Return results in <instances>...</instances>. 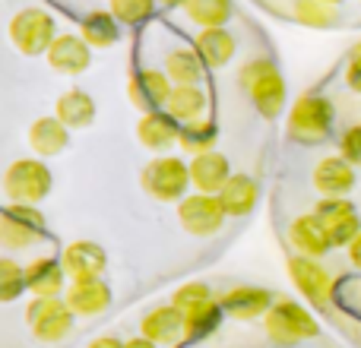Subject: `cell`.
<instances>
[{"instance_id":"1","label":"cell","mask_w":361,"mask_h":348,"mask_svg":"<svg viewBox=\"0 0 361 348\" xmlns=\"http://www.w3.org/2000/svg\"><path fill=\"white\" fill-rule=\"evenodd\" d=\"M241 86L247 92V99L254 101V108L263 114L267 120H276L286 111V80H282L279 67H276L269 57H257L247 61L241 67Z\"/></svg>"},{"instance_id":"2","label":"cell","mask_w":361,"mask_h":348,"mask_svg":"<svg viewBox=\"0 0 361 348\" xmlns=\"http://www.w3.org/2000/svg\"><path fill=\"white\" fill-rule=\"evenodd\" d=\"M263 330L276 345H298L305 339L317 336L320 326L311 317V311H305V304L292 298H276V304L263 317Z\"/></svg>"},{"instance_id":"3","label":"cell","mask_w":361,"mask_h":348,"mask_svg":"<svg viewBox=\"0 0 361 348\" xmlns=\"http://www.w3.org/2000/svg\"><path fill=\"white\" fill-rule=\"evenodd\" d=\"M51 187H54V178L44 159H16L4 174V193L10 203L38 206L42 199H48Z\"/></svg>"},{"instance_id":"4","label":"cell","mask_w":361,"mask_h":348,"mask_svg":"<svg viewBox=\"0 0 361 348\" xmlns=\"http://www.w3.org/2000/svg\"><path fill=\"white\" fill-rule=\"evenodd\" d=\"M330 130H333L330 99H324L317 92H307L292 105V111H288V137L295 143H305V146L324 143L330 137Z\"/></svg>"},{"instance_id":"5","label":"cell","mask_w":361,"mask_h":348,"mask_svg":"<svg viewBox=\"0 0 361 348\" xmlns=\"http://www.w3.org/2000/svg\"><path fill=\"white\" fill-rule=\"evenodd\" d=\"M140 184L159 203H180L190 184V162H180L178 156H156L140 174Z\"/></svg>"},{"instance_id":"6","label":"cell","mask_w":361,"mask_h":348,"mask_svg":"<svg viewBox=\"0 0 361 348\" xmlns=\"http://www.w3.org/2000/svg\"><path fill=\"white\" fill-rule=\"evenodd\" d=\"M54 38H57V19L42 6H25L10 19V42L25 57L48 54Z\"/></svg>"},{"instance_id":"7","label":"cell","mask_w":361,"mask_h":348,"mask_svg":"<svg viewBox=\"0 0 361 348\" xmlns=\"http://www.w3.org/2000/svg\"><path fill=\"white\" fill-rule=\"evenodd\" d=\"M25 323L29 333L44 345H57L73 333L76 313L63 298H32L25 307Z\"/></svg>"},{"instance_id":"8","label":"cell","mask_w":361,"mask_h":348,"mask_svg":"<svg viewBox=\"0 0 361 348\" xmlns=\"http://www.w3.org/2000/svg\"><path fill=\"white\" fill-rule=\"evenodd\" d=\"M228 212H225L219 193H187L178 203V222L187 235L209 237L225 225Z\"/></svg>"},{"instance_id":"9","label":"cell","mask_w":361,"mask_h":348,"mask_svg":"<svg viewBox=\"0 0 361 348\" xmlns=\"http://www.w3.org/2000/svg\"><path fill=\"white\" fill-rule=\"evenodd\" d=\"M314 216L324 225L330 247H349L352 241L361 235V218L352 199L345 197H324L314 206Z\"/></svg>"},{"instance_id":"10","label":"cell","mask_w":361,"mask_h":348,"mask_svg":"<svg viewBox=\"0 0 361 348\" xmlns=\"http://www.w3.org/2000/svg\"><path fill=\"white\" fill-rule=\"evenodd\" d=\"M288 275H292L295 288L305 294V301H311L314 307H330L333 301V275L320 266V260L305 254L288 256Z\"/></svg>"},{"instance_id":"11","label":"cell","mask_w":361,"mask_h":348,"mask_svg":"<svg viewBox=\"0 0 361 348\" xmlns=\"http://www.w3.org/2000/svg\"><path fill=\"white\" fill-rule=\"evenodd\" d=\"M171 89H175V82L169 80V73H165V70H156V67H137L130 73V82H127L130 105L140 108L143 114L162 111L165 101L171 99Z\"/></svg>"},{"instance_id":"12","label":"cell","mask_w":361,"mask_h":348,"mask_svg":"<svg viewBox=\"0 0 361 348\" xmlns=\"http://www.w3.org/2000/svg\"><path fill=\"white\" fill-rule=\"evenodd\" d=\"M61 263H63V269H67L70 282H92V279L105 275L108 254H105V247L95 241H73L63 247Z\"/></svg>"},{"instance_id":"13","label":"cell","mask_w":361,"mask_h":348,"mask_svg":"<svg viewBox=\"0 0 361 348\" xmlns=\"http://www.w3.org/2000/svg\"><path fill=\"white\" fill-rule=\"evenodd\" d=\"M44 61L61 76H80V73H86L89 63H92V48H89V42L82 35L63 32V35L54 38V44H51L48 54H44Z\"/></svg>"},{"instance_id":"14","label":"cell","mask_w":361,"mask_h":348,"mask_svg":"<svg viewBox=\"0 0 361 348\" xmlns=\"http://www.w3.org/2000/svg\"><path fill=\"white\" fill-rule=\"evenodd\" d=\"M219 304L231 320H260L276 304V294L260 285H235L219 298Z\"/></svg>"},{"instance_id":"15","label":"cell","mask_w":361,"mask_h":348,"mask_svg":"<svg viewBox=\"0 0 361 348\" xmlns=\"http://www.w3.org/2000/svg\"><path fill=\"white\" fill-rule=\"evenodd\" d=\"M140 336L152 339L156 345H180V339H187V320L175 304L152 307L140 320Z\"/></svg>"},{"instance_id":"16","label":"cell","mask_w":361,"mask_h":348,"mask_svg":"<svg viewBox=\"0 0 361 348\" xmlns=\"http://www.w3.org/2000/svg\"><path fill=\"white\" fill-rule=\"evenodd\" d=\"M25 288L32 298H63L67 292V269L54 256H38L25 266Z\"/></svg>"},{"instance_id":"17","label":"cell","mask_w":361,"mask_h":348,"mask_svg":"<svg viewBox=\"0 0 361 348\" xmlns=\"http://www.w3.org/2000/svg\"><path fill=\"white\" fill-rule=\"evenodd\" d=\"M70 143V127L63 124L57 114H44V118L29 124V149L38 159H54L67 149Z\"/></svg>"},{"instance_id":"18","label":"cell","mask_w":361,"mask_h":348,"mask_svg":"<svg viewBox=\"0 0 361 348\" xmlns=\"http://www.w3.org/2000/svg\"><path fill=\"white\" fill-rule=\"evenodd\" d=\"M355 180V165L345 162L343 156H326L314 168V187H317L320 197H345V193H352Z\"/></svg>"},{"instance_id":"19","label":"cell","mask_w":361,"mask_h":348,"mask_svg":"<svg viewBox=\"0 0 361 348\" xmlns=\"http://www.w3.org/2000/svg\"><path fill=\"white\" fill-rule=\"evenodd\" d=\"M231 174L235 171H231L228 159L216 149L200 152V156L190 159V184L197 187V193H222Z\"/></svg>"},{"instance_id":"20","label":"cell","mask_w":361,"mask_h":348,"mask_svg":"<svg viewBox=\"0 0 361 348\" xmlns=\"http://www.w3.org/2000/svg\"><path fill=\"white\" fill-rule=\"evenodd\" d=\"M178 137H180V124L171 118L169 111H165V108H162V111L143 114V118H140V124H137V139L149 152L171 149V146L178 143Z\"/></svg>"},{"instance_id":"21","label":"cell","mask_w":361,"mask_h":348,"mask_svg":"<svg viewBox=\"0 0 361 348\" xmlns=\"http://www.w3.org/2000/svg\"><path fill=\"white\" fill-rule=\"evenodd\" d=\"M63 301L70 304V311H73L76 317H95V313L108 311V304H111V288L102 279L70 282L67 292H63Z\"/></svg>"},{"instance_id":"22","label":"cell","mask_w":361,"mask_h":348,"mask_svg":"<svg viewBox=\"0 0 361 348\" xmlns=\"http://www.w3.org/2000/svg\"><path fill=\"white\" fill-rule=\"evenodd\" d=\"M288 244H292L298 254L314 256V260H320L324 254H330V250H333L330 241H326L324 225L317 222V216H314V212L292 218V225H288Z\"/></svg>"},{"instance_id":"23","label":"cell","mask_w":361,"mask_h":348,"mask_svg":"<svg viewBox=\"0 0 361 348\" xmlns=\"http://www.w3.org/2000/svg\"><path fill=\"white\" fill-rule=\"evenodd\" d=\"M219 199H222L228 216H235V218L250 216L257 209V203H260V184L250 174H231L228 184L219 193Z\"/></svg>"},{"instance_id":"24","label":"cell","mask_w":361,"mask_h":348,"mask_svg":"<svg viewBox=\"0 0 361 348\" xmlns=\"http://www.w3.org/2000/svg\"><path fill=\"white\" fill-rule=\"evenodd\" d=\"M165 111L180 127L193 124V120H203L206 111H209V95H206L203 86H175L171 89V99L165 101Z\"/></svg>"},{"instance_id":"25","label":"cell","mask_w":361,"mask_h":348,"mask_svg":"<svg viewBox=\"0 0 361 348\" xmlns=\"http://www.w3.org/2000/svg\"><path fill=\"white\" fill-rule=\"evenodd\" d=\"M54 114L70 130H86V127L95 124V101L86 89H67V92H61V99H57Z\"/></svg>"},{"instance_id":"26","label":"cell","mask_w":361,"mask_h":348,"mask_svg":"<svg viewBox=\"0 0 361 348\" xmlns=\"http://www.w3.org/2000/svg\"><path fill=\"white\" fill-rule=\"evenodd\" d=\"M193 48L203 57L206 67H225V63L235 57L238 44H235V35H231L225 25H219V29H200Z\"/></svg>"},{"instance_id":"27","label":"cell","mask_w":361,"mask_h":348,"mask_svg":"<svg viewBox=\"0 0 361 348\" xmlns=\"http://www.w3.org/2000/svg\"><path fill=\"white\" fill-rule=\"evenodd\" d=\"M80 35L89 42V48H114L121 38V23L114 19L111 10H92L86 19L80 23Z\"/></svg>"},{"instance_id":"28","label":"cell","mask_w":361,"mask_h":348,"mask_svg":"<svg viewBox=\"0 0 361 348\" xmlns=\"http://www.w3.org/2000/svg\"><path fill=\"white\" fill-rule=\"evenodd\" d=\"M203 57L197 54V48H175L165 54V73L175 86H200L203 80Z\"/></svg>"},{"instance_id":"29","label":"cell","mask_w":361,"mask_h":348,"mask_svg":"<svg viewBox=\"0 0 361 348\" xmlns=\"http://www.w3.org/2000/svg\"><path fill=\"white\" fill-rule=\"evenodd\" d=\"M42 237H44V228L19 218L16 212L6 206L4 216H0V244H4V250H23V247H29V244L42 241Z\"/></svg>"},{"instance_id":"30","label":"cell","mask_w":361,"mask_h":348,"mask_svg":"<svg viewBox=\"0 0 361 348\" xmlns=\"http://www.w3.org/2000/svg\"><path fill=\"white\" fill-rule=\"evenodd\" d=\"M184 13L200 29H219L231 19V0H187Z\"/></svg>"},{"instance_id":"31","label":"cell","mask_w":361,"mask_h":348,"mask_svg":"<svg viewBox=\"0 0 361 348\" xmlns=\"http://www.w3.org/2000/svg\"><path fill=\"white\" fill-rule=\"evenodd\" d=\"M216 124L212 120H193V124H184L180 127V137H178V146L184 152H190V156H200V152H209L212 146H216Z\"/></svg>"},{"instance_id":"32","label":"cell","mask_w":361,"mask_h":348,"mask_svg":"<svg viewBox=\"0 0 361 348\" xmlns=\"http://www.w3.org/2000/svg\"><path fill=\"white\" fill-rule=\"evenodd\" d=\"M222 317H225V311H222V304H219V301H209L206 307L187 313V317H184L187 320V342H197V339L212 336V333H216V326L222 323Z\"/></svg>"},{"instance_id":"33","label":"cell","mask_w":361,"mask_h":348,"mask_svg":"<svg viewBox=\"0 0 361 348\" xmlns=\"http://www.w3.org/2000/svg\"><path fill=\"white\" fill-rule=\"evenodd\" d=\"M292 13L298 23L314 25V29H326V25L339 23V6L324 4V0H295Z\"/></svg>"},{"instance_id":"34","label":"cell","mask_w":361,"mask_h":348,"mask_svg":"<svg viewBox=\"0 0 361 348\" xmlns=\"http://www.w3.org/2000/svg\"><path fill=\"white\" fill-rule=\"evenodd\" d=\"M159 0H108V10L114 13L121 25H140L156 13Z\"/></svg>"},{"instance_id":"35","label":"cell","mask_w":361,"mask_h":348,"mask_svg":"<svg viewBox=\"0 0 361 348\" xmlns=\"http://www.w3.org/2000/svg\"><path fill=\"white\" fill-rule=\"evenodd\" d=\"M209 301H216V298H212V292H209L206 282H187V285H180L178 292L171 294V304H175L184 317L193 313V311H200V307H206Z\"/></svg>"},{"instance_id":"36","label":"cell","mask_w":361,"mask_h":348,"mask_svg":"<svg viewBox=\"0 0 361 348\" xmlns=\"http://www.w3.org/2000/svg\"><path fill=\"white\" fill-rule=\"evenodd\" d=\"M23 292H25V266H19L16 260L4 256V260H0V301L10 304V301H16Z\"/></svg>"},{"instance_id":"37","label":"cell","mask_w":361,"mask_h":348,"mask_svg":"<svg viewBox=\"0 0 361 348\" xmlns=\"http://www.w3.org/2000/svg\"><path fill=\"white\" fill-rule=\"evenodd\" d=\"M339 156L361 168V124H352L349 130L339 137Z\"/></svg>"},{"instance_id":"38","label":"cell","mask_w":361,"mask_h":348,"mask_svg":"<svg viewBox=\"0 0 361 348\" xmlns=\"http://www.w3.org/2000/svg\"><path fill=\"white\" fill-rule=\"evenodd\" d=\"M345 82H349V89L361 92V54L349 57V67H345Z\"/></svg>"},{"instance_id":"39","label":"cell","mask_w":361,"mask_h":348,"mask_svg":"<svg viewBox=\"0 0 361 348\" xmlns=\"http://www.w3.org/2000/svg\"><path fill=\"white\" fill-rule=\"evenodd\" d=\"M86 348H124V342H121L118 336H95Z\"/></svg>"},{"instance_id":"40","label":"cell","mask_w":361,"mask_h":348,"mask_svg":"<svg viewBox=\"0 0 361 348\" xmlns=\"http://www.w3.org/2000/svg\"><path fill=\"white\" fill-rule=\"evenodd\" d=\"M345 250H349V260H352V266H355V269H361V235H358L355 241H352V244H349V247H345Z\"/></svg>"},{"instance_id":"41","label":"cell","mask_w":361,"mask_h":348,"mask_svg":"<svg viewBox=\"0 0 361 348\" xmlns=\"http://www.w3.org/2000/svg\"><path fill=\"white\" fill-rule=\"evenodd\" d=\"M124 348H159L152 339H146V336H133V339H127Z\"/></svg>"},{"instance_id":"42","label":"cell","mask_w":361,"mask_h":348,"mask_svg":"<svg viewBox=\"0 0 361 348\" xmlns=\"http://www.w3.org/2000/svg\"><path fill=\"white\" fill-rule=\"evenodd\" d=\"M352 54H361V38L355 42V48H352Z\"/></svg>"},{"instance_id":"43","label":"cell","mask_w":361,"mask_h":348,"mask_svg":"<svg viewBox=\"0 0 361 348\" xmlns=\"http://www.w3.org/2000/svg\"><path fill=\"white\" fill-rule=\"evenodd\" d=\"M324 4H333V6H339V4H343V0H324Z\"/></svg>"},{"instance_id":"44","label":"cell","mask_w":361,"mask_h":348,"mask_svg":"<svg viewBox=\"0 0 361 348\" xmlns=\"http://www.w3.org/2000/svg\"><path fill=\"white\" fill-rule=\"evenodd\" d=\"M175 348H193V345H175Z\"/></svg>"}]
</instances>
